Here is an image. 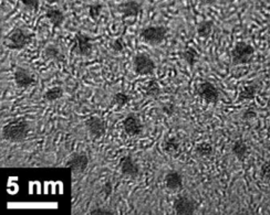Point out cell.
<instances>
[{
    "instance_id": "6da1fadb",
    "label": "cell",
    "mask_w": 270,
    "mask_h": 215,
    "mask_svg": "<svg viewBox=\"0 0 270 215\" xmlns=\"http://www.w3.org/2000/svg\"><path fill=\"white\" fill-rule=\"evenodd\" d=\"M28 130H29V124L25 119H15L2 128V136L6 140L11 142H20L25 140Z\"/></svg>"
},
{
    "instance_id": "7a4b0ae2",
    "label": "cell",
    "mask_w": 270,
    "mask_h": 215,
    "mask_svg": "<svg viewBox=\"0 0 270 215\" xmlns=\"http://www.w3.org/2000/svg\"><path fill=\"white\" fill-rule=\"evenodd\" d=\"M32 41V36L23 28H15L4 38V45L10 50H22Z\"/></svg>"
},
{
    "instance_id": "3957f363",
    "label": "cell",
    "mask_w": 270,
    "mask_h": 215,
    "mask_svg": "<svg viewBox=\"0 0 270 215\" xmlns=\"http://www.w3.org/2000/svg\"><path fill=\"white\" fill-rule=\"evenodd\" d=\"M255 54V49L246 42H238L231 51V62L233 65H244L252 62Z\"/></svg>"
},
{
    "instance_id": "277c9868",
    "label": "cell",
    "mask_w": 270,
    "mask_h": 215,
    "mask_svg": "<svg viewBox=\"0 0 270 215\" xmlns=\"http://www.w3.org/2000/svg\"><path fill=\"white\" fill-rule=\"evenodd\" d=\"M167 35V28L163 26L145 27L140 31L141 39L151 45H159L162 43Z\"/></svg>"
},
{
    "instance_id": "5b68a950",
    "label": "cell",
    "mask_w": 270,
    "mask_h": 215,
    "mask_svg": "<svg viewBox=\"0 0 270 215\" xmlns=\"http://www.w3.org/2000/svg\"><path fill=\"white\" fill-rule=\"evenodd\" d=\"M93 51V41L91 38L84 33L78 32L74 37L73 45L71 47V53L80 56H90Z\"/></svg>"
},
{
    "instance_id": "8992f818",
    "label": "cell",
    "mask_w": 270,
    "mask_h": 215,
    "mask_svg": "<svg viewBox=\"0 0 270 215\" xmlns=\"http://www.w3.org/2000/svg\"><path fill=\"white\" fill-rule=\"evenodd\" d=\"M133 66L139 75H152L156 68L154 61L145 53H139L134 56Z\"/></svg>"
},
{
    "instance_id": "52a82bcc",
    "label": "cell",
    "mask_w": 270,
    "mask_h": 215,
    "mask_svg": "<svg viewBox=\"0 0 270 215\" xmlns=\"http://www.w3.org/2000/svg\"><path fill=\"white\" fill-rule=\"evenodd\" d=\"M198 95L207 103L216 104L219 100V90L211 82H202L198 85Z\"/></svg>"
},
{
    "instance_id": "ba28073f",
    "label": "cell",
    "mask_w": 270,
    "mask_h": 215,
    "mask_svg": "<svg viewBox=\"0 0 270 215\" xmlns=\"http://www.w3.org/2000/svg\"><path fill=\"white\" fill-rule=\"evenodd\" d=\"M173 207L178 215H192L196 211V202L188 197H178Z\"/></svg>"
},
{
    "instance_id": "9c48e42d",
    "label": "cell",
    "mask_w": 270,
    "mask_h": 215,
    "mask_svg": "<svg viewBox=\"0 0 270 215\" xmlns=\"http://www.w3.org/2000/svg\"><path fill=\"white\" fill-rule=\"evenodd\" d=\"M123 128L126 135L131 137L139 136L143 131V125L140 121V118L134 114H130L129 116H126L124 121H123Z\"/></svg>"
},
{
    "instance_id": "30bf717a",
    "label": "cell",
    "mask_w": 270,
    "mask_h": 215,
    "mask_svg": "<svg viewBox=\"0 0 270 215\" xmlns=\"http://www.w3.org/2000/svg\"><path fill=\"white\" fill-rule=\"evenodd\" d=\"M85 127H87L90 135L94 138H101L106 133V124L100 117L91 116L85 121Z\"/></svg>"
},
{
    "instance_id": "8fae6325",
    "label": "cell",
    "mask_w": 270,
    "mask_h": 215,
    "mask_svg": "<svg viewBox=\"0 0 270 215\" xmlns=\"http://www.w3.org/2000/svg\"><path fill=\"white\" fill-rule=\"evenodd\" d=\"M120 169L122 174L130 176L132 179H135L140 174L139 165L134 161L131 156H124L120 161Z\"/></svg>"
},
{
    "instance_id": "7c38bea8",
    "label": "cell",
    "mask_w": 270,
    "mask_h": 215,
    "mask_svg": "<svg viewBox=\"0 0 270 215\" xmlns=\"http://www.w3.org/2000/svg\"><path fill=\"white\" fill-rule=\"evenodd\" d=\"M15 82L20 88H28L37 83L36 79L31 75L29 71L22 68H17L15 72Z\"/></svg>"
},
{
    "instance_id": "4fadbf2b",
    "label": "cell",
    "mask_w": 270,
    "mask_h": 215,
    "mask_svg": "<svg viewBox=\"0 0 270 215\" xmlns=\"http://www.w3.org/2000/svg\"><path fill=\"white\" fill-rule=\"evenodd\" d=\"M117 11L121 12L125 18L137 17L142 11V4L135 0H127L118 4Z\"/></svg>"
},
{
    "instance_id": "5bb4252c",
    "label": "cell",
    "mask_w": 270,
    "mask_h": 215,
    "mask_svg": "<svg viewBox=\"0 0 270 215\" xmlns=\"http://www.w3.org/2000/svg\"><path fill=\"white\" fill-rule=\"evenodd\" d=\"M88 165L89 159L85 154H75L67 162V167L72 169V171L78 172V173H82V172L87 170Z\"/></svg>"
},
{
    "instance_id": "9a60e30c",
    "label": "cell",
    "mask_w": 270,
    "mask_h": 215,
    "mask_svg": "<svg viewBox=\"0 0 270 215\" xmlns=\"http://www.w3.org/2000/svg\"><path fill=\"white\" fill-rule=\"evenodd\" d=\"M46 18L51 22L54 28H61L65 21L63 11L58 7H49L46 11Z\"/></svg>"
},
{
    "instance_id": "2e32d148",
    "label": "cell",
    "mask_w": 270,
    "mask_h": 215,
    "mask_svg": "<svg viewBox=\"0 0 270 215\" xmlns=\"http://www.w3.org/2000/svg\"><path fill=\"white\" fill-rule=\"evenodd\" d=\"M165 185L170 191H176L183 186V175L177 171H169L165 175Z\"/></svg>"
},
{
    "instance_id": "e0dca14e",
    "label": "cell",
    "mask_w": 270,
    "mask_h": 215,
    "mask_svg": "<svg viewBox=\"0 0 270 215\" xmlns=\"http://www.w3.org/2000/svg\"><path fill=\"white\" fill-rule=\"evenodd\" d=\"M231 152L239 161H244L249 154V148L244 140H236L231 146Z\"/></svg>"
},
{
    "instance_id": "ac0fdd59",
    "label": "cell",
    "mask_w": 270,
    "mask_h": 215,
    "mask_svg": "<svg viewBox=\"0 0 270 215\" xmlns=\"http://www.w3.org/2000/svg\"><path fill=\"white\" fill-rule=\"evenodd\" d=\"M44 56L47 60H54V61H58L61 62L63 61V54L61 50L59 49L56 45L50 44L48 46H46V49L44 50Z\"/></svg>"
},
{
    "instance_id": "d6986e66",
    "label": "cell",
    "mask_w": 270,
    "mask_h": 215,
    "mask_svg": "<svg viewBox=\"0 0 270 215\" xmlns=\"http://www.w3.org/2000/svg\"><path fill=\"white\" fill-rule=\"evenodd\" d=\"M182 59L185 61L191 68L195 66L198 61V53L196 49H194L192 46L186 47V49L182 52Z\"/></svg>"
},
{
    "instance_id": "ffe728a7",
    "label": "cell",
    "mask_w": 270,
    "mask_h": 215,
    "mask_svg": "<svg viewBox=\"0 0 270 215\" xmlns=\"http://www.w3.org/2000/svg\"><path fill=\"white\" fill-rule=\"evenodd\" d=\"M258 92V85L257 84H249L247 86H245V87L240 90L239 93V98L238 100H250L253 99L256 94Z\"/></svg>"
},
{
    "instance_id": "44dd1931",
    "label": "cell",
    "mask_w": 270,
    "mask_h": 215,
    "mask_svg": "<svg viewBox=\"0 0 270 215\" xmlns=\"http://www.w3.org/2000/svg\"><path fill=\"white\" fill-rule=\"evenodd\" d=\"M213 29H214V22L212 20H204L197 26V33L201 38L206 39L212 35Z\"/></svg>"
},
{
    "instance_id": "7402d4cb",
    "label": "cell",
    "mask_w": 270,
    "mask_h": 215,
    "mask_svg": "<svg viewBox=\"0 0 270 215\" xmlns=\"http://www.w3.org/2000/svg\"><path fill=\"white\" fill-rule=\"evenodd\" d=\"M161 86L158 83V81L156 80H150L148 84L145 86V94L148 95L149 97H159L161 95Z\"/></svg>"
},
{
    "instance_id": "603a6c76",
    "label": "cell",
    "mask_w": 270,
    "mask_h": 215,
    "mask_svg": "<svg viewBox=\"0 0 270 215\" xmlns=\"http://www.w3.org/2000/svg\"><path fill=\"white\" fill-rule=\"evenodd\" d=\"M195 152L197 156L203 157V158L211 157L213 155V152H214V148H213V146L210 142L204 141L201 143H197L195 147Z\"/></svg>"
},
{
    "instance_id": "cb8c5ba5",
    "label": "cell",
    "mask_w": 270,
    "mask_h": 215,
    "mask_svg": "<svg viewBox=\"0 0 270 215\" xmlns=\"http://www.w3.org/2000/svg\"><path fill=\"white\" fill-rule=\"evenodd\" d=\"M179 146H181V143H179L177 138L170 137L164 141L163 150L165 152H167V154L172 155V154H175V152H177V150L179 149Z\"/></svg>"
},
{
    "instance_id": "d4e9b609",
    "label": "cell",
    "mask_w": 270,
    "mask_h": 215,
    "mask_svg": "<svg viewBox=\"0 0 270 215\" xmlns=\"http://www.w3.org/2000/svg\"><path fill=\"white\" fill-rule=\"evenodd\" d=\"M62 95H63L62 87H60V86H54V87L47 90L44 97L47 102H54V100L62 97Z\"/></svg>"
},
{
    "instance_id": "484cf974",
    "label": "cell",
    "mask_w": 270,
    "mask_h": 215,
    "mask_svg": "<svg viewBox=\"0 0 270 215\" xmlns=\"http://www.w3.org/2000/svg\"><path fill=\"white\" fill-rule=\"evenodd\" d=\"M103 4L102 3H92L88 7V13L90 18L92 19L93 21H98L99 18H100L101 13L103 11Z\"/></svg>"
},
{
    "instance_id": "4316f807",
    "label": "cell",
    "mask_w": 270,
    "mask_h": 215,
    "mask_svg": "<svg viewBox=\"0 0 270 215\" xmlns=\"http://www.w3.org/2000/svg\"><path fill=\"white\" fill-rule=\"evenodd\" d=\"M113 102H114L117 105V106L124 107L125 105L129 104L130 96H129V95H126L125 93H123V92L116 93L114 95V97H113Z\"/></svg>"
},
{
    "instance_id": "83f0119b",
    "label": "cell",
    "mask_w": 270,
    "mask_h": 215,
    "mask_svg": "<svg viewBox=\"0 0 270 215\" xmlns=\"http://www.w3.org/2000/svg\"><path fill=\"white\" fill-rule=\"evenodd\" d=\"M21 2L26 9L32 12H37L40 7V0H21Z\"/></svg>"
},
{
    "instance_id": "f1b7e54d",
    "label": "cell",
    "mask_w": 270,
    "mask_h": 215,
    "mask_svg": "<svg viewBox=\"0 0 270 215\" xmlns=\"http://www.w3.org/2000/svg\"><path fill=\"white\" fill-rule=\"evenodd\" d=\"M260 176L266 182H270V162H265L260 169Z\"/></svg>"
},
{
    "instance_id": "f546056e",
    "label": "cell",
    "mask_w": 270,
    "mask_h": 215,
    "mask_svg": "<svg viewBox=\"0 0 270 215\" xmlns=\"http://www.w3.org/2000/svg\"><path fill=\"white\" fill-rule=\"evenodd\" d=\"M111 49L114 52H120V53L124 51V41H123L122 38H117L112 42Z\"/></svg>"
},
{
    "instance_id": "4dcf8cb0",
    "label": "cell",
    "mask_w": 270,
    "mask_h": 215,
    "mask_svg": "<svg viewBox=\"0 0 270 215\" xmlns=\"http://www.w3.org/2000/svg\"><path fill=\"white\" fill-rule=\"evenodd\" d=\"M113 214H114V212L111 211V210L103 209V208L94 209L91 212V215H113Z\"/></svg>"
},
{
    "instance_id": "1f68e13d",
    "label": "cell",
    "mask_w": 270,
    "mask_h": 215,
    "mask_svg": "<svg viewBox=\"0 0 270 215\" xmlns=\"http://www.w3.org/2000/svg\"><path fill=\"white\" fill-rule=\"evenodd\" d=\"M162 111L165 115H167V116H172V115L174 114L175 112V105L172 104V103H167L163 105V108Z\"/></svg>"
},
{
    "instance_id": "d6a6232c",
    "label": "cell",
    "mask_w": 270,
    "mask_h": 215,
    "mask_svg": "<svg viewBox=\"0 0 270 215\" xmlns=\"http://www.w3.org/2000/svg\"><path fill=\"white\" fill-rule=\"evenodd\" d=\"M256 115H257V114H256V112L254 111V109L250 108V109H247V111H246V112L244 113L243 118L246 119V121H248V119H253V118H255V117H256Z\"/></svg>"
},
{
    "instance_id": "836d02e7",
    "label": "cell",
    "mask_w": 270,
    "mask_h": 215,
    "mask_svg": "<svg viewBox=\"0 0 270 215\" xmlns=\"http://www.w3.org/2000/svg\"><path fill=\"white\" fill-rule=\"evenodd\" d=\"M103 192L107 195H110L112 193V184L110 182L106 183V185L103 186Z\"/></svg>"
},
{
    "instance_id": "e575fe53",
    "label": "cell",
    "mask_w": 270,
    "mask_h": 215,
    "mask_svg": "<svg viewBox=\"0 0 270 215\" xmlns=\"http://www.w3.org/2000/svg\"><path fill=\"white\" fill-rule=\"evenodd\" d=\"M218 0H200L202 4H205V6H212V4H215Z\"/></svg>"
},
{
    "instance_id": "d590c367",
    "label": "cell",
    "mask_w": 270,
    "mask_h": 215,
    "mask_svg": "<svg viewBox=\"0 0 270 215\" xmlns=\"http://www.w3.org/2000/svg\"><path fill=\"white\" fill-rule=\"evenodd\" d=\"M269 33H270V29H269Z\"/></svg>"
}]
</instances>
